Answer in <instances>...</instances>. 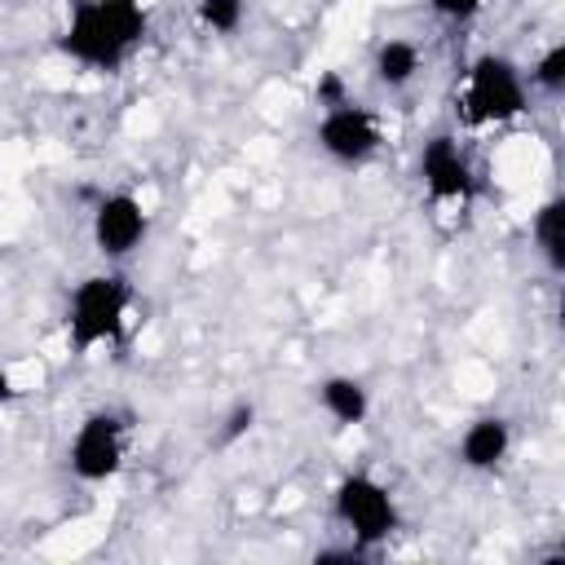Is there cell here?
I'll return each mask as SVG.
<instances>
[{"label": "cell", "mask_w": 565, "mask_h": 565, "mask_svg": "<svg viewBox=\"0 0 565 565\" xmlns=\"http://www.w3.org/2000/svg\"><path fill=\"white\" fill-rule=\"evenodd\" d=\"M146 40V9L141 0H75L62 53L93 71H115L137 44Z\"/></svg>", "instance_id": "cell-1"}, {"label": "cell", "mask_w": 565, "mask_h": 565, "mask_svg": "<svg viewBox=\"0 0 565 565\" xmlns=\"http://www.w3.org/2000/svg\"><path fill=\"white\" fill-rule=\"evenodd\" d=\"M132 291L119 274H88L84 282H75L71 305H66V335L75 353H88L106 340H115L124 331Z\"/></svg>", "instance_id": "cell-2"}, {"label": "cell", "mask_w": 565, "mask_h": 565, "mask_svg": "<svg viewBox=\"0 0 565 565\" xmlns=\"http://www.w3.org/2000/svg\"><path fill=\"white\" fill-rule=\"evenodd\" d=\"M459 106H463V119L468 124H508V119L525 115V106H530L525 102V79H521V71L508 57L481 53L468 66Z\"/></svg>", "instance_id": "cell-3"}, {"label": "cell", "mask_w": 565, "mask_h": 565, "mask_svg": "<svg viewBox=\"0 0 565 565\" xmlns=\"http://www.w3.org/2000/svg\"><path fill=\"white\" fill-rule=\"evenodd\" d=\"M335 516L353 530V547H375L384 543L393 530H397V503L393 494L366 477V472H349L340 486H335Z\"/></svg>", "instance_id": "cell-4"}, {"label": "cell", "mask_w": 565, "mask_h": 565, "mask_svg": "<svg viewBox=\"0 0 565 565\" xmlns=\"http://www.w3.org/2000/svg\"><path fill=\"white\" fill-rule=\"evenodd\" d=\"M124 455H128V424L110 411H93L75 437H71V472L79 481H110L119 468H124Z\"/></svg>", "instance_id": "cell-5"}, {"label": "cell", "mask_w": 565, "mask_h": 565, "mask_svg": "<svg viewBox=\"0 0 565 565\" xmlns=\"http://www.w3.org/2000/svg\"><path fill=\"white\" fill-rule=\"evenodd\" d=\"M380 141H384L380 119L366 106L340 102V106H327V115L318 119V146L335 163H366L380 150Z\"/></svg>", "instance_id": "cell-6"}, {"label": "cell", "mask_w": 565, "mask_h": 565, "mask_svg": "<svg viewBox=\"0 0 565 565\" xmlns=\"http://www.w3.org/2000/svg\"><path fill=\"white\" fill-rule=\"evenodd\" d=\"M146 230H150V216H146V207H141L137 194L115 190V194H106L93 207V243H97V252L106 260H119V256L137 252L141 238H146Z\"/></svg>", "instance_id": "cell-7"}, {"label": "cell", "mask_w": 565, "mask_h": 565, "mask_svg": "<svg viewBox=\"0 0 565 565\" xmlns=\"http://www.w3.org/2000/svg\"><path fill=\"white\" fill-rule=\"evenodd\" d=\"M419 177H424V190L437 203H450V199H468L472 194V163L459 150V141L446 137V132H437V137L424 141V150H419Z\"/></svg>", "instance_id": "cell-8"}, {"label": "cell", "mask_w": 565, "mask_h": 565, "mask_svg": "<svg viewBox=\"0 0 565 565\" xmlns=\"http://www.w3.org/2000/svg\"><path fill=\"white\" fill-rule=\"evenodd\" d=\"M508 450H512V428H508V419H499V415L472 419V424L463 428V437H459V463L472 468V472L499 468V463L508 459Z\"/></svg>", "instance_id": "cell-9"}, {"label": "cell", "mask_w": 565, "mask_h": 565, "mask_svg": "<svg viewBox=\"0 0 565 565\" xmlns=\"http://www.w3.org/2000/svg\"><path fill=\"white\" fill-rule=\"evenodd\" d=\"M318 402L327 406L331 419L340 424H362L366 411H371V397H366V384L353 380V375H327L318 384Z\"/></svg>", "instance_id": "cell-10"}, {"label": "cell", "mask_w": 565, "mask_h": 565, "mask_svg": "<svg viewBox=\"0 0 565 565\" xmlns=\"http://www.w3.org/2000/svg\"><path fill=\"white\" fill-rule=\"evenodd\" d=\"M534 243L552 274H565V199H547L534 212Z\"/></svg>", "instance_id": "cell-11"}, {"label": "cell", "mask_w": 565, "mask_h": 565, "mask_svg": "<svg viewBox=\"0 0 565 565\" xmlns=\"http://www.w3.org/2000/svg\"><path fill=\"white\" fill-rule=\"evenodd\" d=\"M419 71V49L411 40H384L375 49V79L388 88H406Z\"/></svg>", "instance_id": "cell-12"}, {"label": "cell", "mask_w": 565, "mask_h": 565, "mask_svg": "<svg viewBox=\"0 0 565 565\" xmlns=\"http://www.w3.org/2000/svg\"><path fill=\"white\" fill-rule=\"evenodd\" d=\"M199 18H203V26L234 35L243 26V0H199Z\"/></svg>", "instance_id": "cell-13"}, {"label": "cell", "mask_w": 565, "mask_h": 565, "mask_svg": "<svg viewBox=\"0 0 565 565\" xmlns=\"http://www.w3.org/2000/svg\"><path fill=\"white\" fill-rule=\"evenodd\" d=\"M530 79H534L543 93H561V88H565V44H552V49L534 62Z\"/></svg>", "instance_id": "cell-14"}, {"label": "cell", "mask_w": 565, "mask_h": 565, "mask_svg": "<svg viewBox=\"0 0 565 565\" xmlns=\"http://www.w3.org/2000/svg\"><path fill=\"white\" fill-rule=\"evenodd\" d=\"M428 4H433V13H441V18H450V22H468V18L481 13L486 0H428Z\"/></svg>", "instance_id": "cell-15"}, {"label": "cell", "mask_w": 565, "mask_h": 565, "mask_svg": "<svg viewBox=\"0 0 565 565\" xmlns=\"http://www.w3.org/2000/svg\"><path fill=\"white\" fill-rule=\"evenodd\" d=\"M252 419H256V411H252L247 402H238V406L230 411V419H225V433H221V441H234V437H243V433L252 428Z\"/></svg>", "instance_id": "cell-16"}, {"label": "cell", "mask_w": 565, "mask_h": 565, "mask_svg": "<svg viewBox=\"0 0 565 565\" xmlns=\"http://www.w3.org/2000/svg\"><path fill=\"white\" fill-rule=\"evenodd\" d=\"M340 102H349V97H344V79H340L335 71H327V75L318 79V106H340Z\"/></svg>", "instance_id": "cell-17"}]
</instances>
